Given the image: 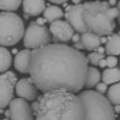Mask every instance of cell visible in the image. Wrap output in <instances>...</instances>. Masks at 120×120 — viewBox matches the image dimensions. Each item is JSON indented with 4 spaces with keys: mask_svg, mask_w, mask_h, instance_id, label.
Listing matches in <instances>:
<instances>
[{
    "mask_svg": "<svg viewBox=\"0 0 120 120\" xmlns=\"http://www.w3.org/2000/svg\"><path fill=\"white\" fill-rule=\"evenodd\" d=\"M89 71L88 58L75 47L53 43L34 49L30 60V78L43 93H81Z\"/></svg>",
    "mask_w": 120,
    "mask_h": 120,
    "instance_id": "cell-1",
    "label": "cell"
},
{
    "mask_svg": "<svg viewBox=\"0 0 120 120\" xmlns=\"http://www.w3.org/2000/svg\"><path fill=\"white\" fill-rule=\"evenodd\" d=\"M31 107L35 120H84L82 100L70 91L43 93Z\"/></svg>",
    "mask_w": 120,
    "mask_h": 120,
    "instance_id": "cell-2",
    "label": "cell"
},
{
    "mask_svg": "<svg viewBox=\"0 0 120 120\" xmlns=\"http://www.w3.org/2000/svg\"><path fill=\"white\" fill-rule=\"evenodd\" d=\"M116 17H119V8L111 7L108 1L83 3V22L89 33L101 37L113 35Z\"/></svg>",
    "mask_w": 120,
    "mask_h": 120,
    "instance_id": "cell-3",
    "label": "cell"
},
{
    "mask_svg": "<svg viewBox=\"0 0 120 120\" xmlns=\"http://www.w3.org/2000/svg\"><path fill=\"white\" fill-rule=\"evenodd\" d=\"M84 106V120H115V112L109 100L94 90L78 94Z\"/></svg>",
    "mask_w": 120,
    "mask_h": 120,
    "instance_id": "cell-4",
    "label": "cell"
},
{
    "mask_svg": "<svg viewBox=\"0 0 120 120\" xmlns=\"http://www.w3.org/2000/svg\"><path fill=\"white\" fill-rule=\"evenodd\" d=\"M24 22L17 13L1 12L0 15V45L15 46L24 37Z\"/></svg>",
    "mask_w": 120,
    "mask_h": 120,
    "instance_id": "cell-5",
    "label": "cell"
},
{
    "mask_svg": "<svg viewBox=\"0 0 120 120\" xmlns=\"http://www.w3.org/2000/svg\"><path fill=\"white\" fill-rule=\"evenodd\" d=\"M23 45L26 49H38L51 45V31L45 25L31 22L25 29Z\"/></svg>",
    "mask_w": 120,
    "mask_h": 120,
    "instance_id": "cell-6",
    "label": "cell"
},
{
    "mask_svg": "<svg viewBox=\"0 0 120 120\" xmlns=\"http://www.w3.org/2000/svg\"><path fill=\"white\" fill-rule=\"evenodd\" d=\"M17 83V77L12 71L4 72L0 76V106L3 109L12 102L15 86Z\"/></svg>",
    "mask_w": 120,
    "mask_h": 120,
    "instance_id": "cell-7",
    "label": "cell"
},
{
    "mask_svg": "<svg viewBox=\"0 0 120 120\" xmlns=\"http://www.w3.org/2000/svg\"><path fill=\"white\" fill-rule=\"evenodd\" d=\"M10 120H34L33 107L23 98H13L8 106Z\"/></svg>",
    "mask_w": 120,
    "mask_h": 120,
    "instance_id": "cell-8",
    "label": "cell"
},
{
    "mask_svg": "<svg viewBox=\"0 0 120 120\" xmlns=\"http://www.w3.org/2000/svg\"><path fill=\"white\" fill-rule=\"evenodd\" d=\"M65 18L66 21L72 25L75 31L78 34H84L88 33V29L83 22V4L78 5H71L65 10Z\"/></svg>",
    "mask_w": 120,
    "mask_h": 120,
    "instance_id": "cell-9",
    "label": "cell"
},
{
    "mask_svg": "<svg viewBox=\"0 0 120 120\" xmlns=\"http://www.w3.org/2000/svg\"><path fill=\"white\" fill-rule=\"evenodd\" d=\"M49 31L53 35L55 43L68 42L75 35V29L67 21H56L49 25Z\"/></svg>",
    "mask_w": 120,
    "mask_h": 120,
    "instance_id": "cell-10",
    "label": "cell"
},
{
    "mask_svg": "<svg viewBox=\"0 0 120 120\" xmlns=\"http://www.w3.org/2000/svg\"><path fill=\"white\" fill-rule=\"evenodd\" d=\"M37 90L38 89L31 78L19 79L16 85V94L19 98H23L25 101H34L37 97Z\"/></svg>",
    "mask_w": 120,
    "mask_h": 120,
    "instance_id": "cell-11",
    "label": "cell"
},
{
    "mask_svg": "<svg viewBox=\"0 0 120 120\" xmlns=\"http://www.w3.org/2000/svg\"><path fill=\"white\" fill-rule=\"evenodd\" d=\"M31 53L33 51L30 49H23L19 51L18 54L15 55V68L21 73H29L30 71V60H31Z\"/></svg>",
    "mask_w": 120,
    "mask_h": 120,
    "instance_id": "cell-12",
    "label": "cell"
},
{
    "mask_svg": "<svg viewBox=\"0 0 120 120\" xmlns=\"http://www.w3.org/2000/svg\"><path fill=\"white\" fill-rule=\"evenodd\" d=\"M45 0H23V11L28 16L37 17L45 12Z\"/></svg>",
    "mask_w": 120,
    "mask_h": 120,
    "instance_id": "cell-13",
    "label": "cell"
},
{
    "mask_svg": "<svg viewBox=\"0 0 120 120\" xmlns=\"http://www.w3.org/2000/svg\"><path fill=\"white\" fill-rule=\"evenodd\" d=\"M81 41L83 43V47L86 51H95L100 47V45L102 43V37L100 35H96V34H93V33H84L81 35Z\"/></svg>",
    "mask_w": 120,
    "mask_h": 120,
    "instance_id": "cell-14",
    "label": "cell"
},
{
    "mask_svg": "<svg viewBox=\"0 0 120 120\" xmlns=\"http://www.w3.org/2000/svg\"><path fill=\"white\" fill-rule=\"evenodd\" d=\"M105 49L108 56L119 55L120 54V34H113L111 36H108Z\"/></svg>",
    "mask_w": 120,
    "mask_h": 120,
    "instance_id": "cell-15",
    "label": "cell"
},
{
    "mask_svg": "<svg viewBox=\"0 0 120 120\" xmlns=\"http://www.w3.org/2000/svg\"><path fill=\"white\" fill-rule=\"evenodd\" d=\"M63 16H65V12H63V10L59 6H55V5L47 6L45 12H43V18L51 24L56 22V21H61Z\"/></svg>",
    "mask_w": 120,
    "mask_h": 120,
    "instance_id": "cell-16",
    "label": "cell"
},
{
    "mask_svg": "<svg viewBox=\"0 0 120 120\" xmlns=\"http://www.w3.org/2000/svg\"><path fill=\"white\" fill-rule=\"evenodd\" d=\"M102 82L108 84H116L120 82V68H106L102 72Z\"/></svg>",
    "mask_w": 120,
    "mask_h": 120,
    "instance_id": "cell-17",
    "label": "cell"
},
{
    "mask_svg": "<svg viewBox=\"0 0 120 120\" xmlns=\"http://www.w3.org/2000/svg\"><path fill=\"white\" fill-rule=\"evenodd\" d=\"M11 64H12L11 53L5 47H1L0 48V71H1V73L7 72Z\"/></svg>",
    "mask_w": 120,
    "mask_h": 120,
    "instance_id": "cell-18",
    "label": "cell"
},
{
    "mask_svg": "<svg viewBox=\"0 0 120 120\" xmlns=\"http://www.w3.org/2000/svg\"><path fill=\"white\" fill-rule=\"evenodd\" d=\"M100 81H101V73L96 67H89L88 76H86V81H85V88L90 89L93 86H96Z\"/></svg>",
    "mask_w": 120,
    "mask_h": 120,
    "instance_id": "cell-19",
    "label": "cell"
},
{
    "mask_svg": "<svg viewBox=\"0 0 120 120\" xmlns=\"http://www.w3.org/2000/svg\"><path fill=\"white\" fill-rule=\"evenodd\" d=\"M107 98L114 106H120V82L113 84L107 91Z\"/></svg>",
    "mask_w": 120,
    "mask_h": 120,
    "instance_id": "cell-20",
    "label": "cell"
},
{
    "mask_svg": "<svg viewBox=\"0 0 120 120\" xmlns=\"http://www.w3.org/2000/svg\"><path fill=\"white\" fill-rule=\"evenodd\" d=\"M21 4H23L22 0H0V8L4 12H12L16 11Z\"/></svg>",
    "mask_w": 120,
    "mask_h": 120,
    "instance_id": "cell-21",
    "label": "cell"
},
{
    "mask_svg": "<svg viewBox=\"0 0 120 120\" xmlns=\"http://www.w3.org/2000/svg\"><path fill=\"white\" fill-rule=\"evenodd\" d=\"M86 58H88V61H89L90 64L94 65V66H96V65H100L101 60L105 59V54L98 53V52H91V53L88 54Z\"/></svg>",
    "mask_w": 120,
    "mask_h": 120,
    "instance_id": "cell-22",
    "label": "cell"
},
{
    "mask_svg": "<svg viewBox=\"0 0 120 120\" xmlns=\"http://www.w3.org/2000/svg\"><path fill=\"white\" fill-rule=\"evenodd\" d=\"M106 63H107L108 68H113V67H116V65H118V59L115 56H107Z\"/></svg>",
    "mask_w": 120,
    "mask_h": 120,
    "instance_id": "cell-23",
    "label": "cell"
},
{
    "mask_svg": "<svg viewBox=\"0 0 120 120\" xmlns=\"http://www.w3.org/2000/svg\"><path fill=\"white\" fill-rule=\"evenodd\" d=\"M96 91H98L100 94H103V93H107L108 91V89H107V84L106 83H98L96 85Z\"/></svg>",
    "mask_w": 120,
    "mask_h": 120,
    "instance_id": "cell-24",
    "label": "cell"
},
{
    "mask_svg": "<svg viewBox=\"0 0 120 120\" xmlns=\"http://www.w3.org/2000/svg\"><path fill=\"white\" fill-rule=\"evenodd\" d=\"M73 47H75L76 49H78V51H82V49H84L82 41H81V42H77V43H73Z\"/></svg>",
    "mask_w": 120,
    "mask_h": 120,
    "instance_id": "cell-25",
    "label": "cell"
},
{
    "mask_svg": "<svg viewBox=\"0 0 120 120\" xmlns=\"http://www.w3.org/2000/svg\"><path fill=\"white\" fill-rule=\"evenodd\" d=\"M72 41H73V43L81 42V35H79V34H75L73 37H72Z\"/></svg>",
    "mask_w": 120,
    "mask_h": 120,
    "instance_id": "cell-26",
    "label": "cell"
},
{
    "mask_svg": "<svg viewBox=\"0 0 120 120\" xmlns=\"http://www.w3.org/2000/svg\"><path fill=\"white\" fill-rule=\"evenodd\" d=\"M48 1H51L53 4H65L66 1H68V0H48Z\"/></svg>",
    "mask_w": 120,
    "mask_h": 120,
    "instance_id": "cell-27",
    "label": "cell"
},
{
    "mask_svg": "<svg viewBox=\"0 0 120 120\" xmlns=\"http://www.w3.org/2000/svg\"><path fill=\"white\" fill-rule=\"evenodd\" d=\"M45 22H46L45 18H37V21H36V23L40 25H45Z\"/></svg>",
    "mask_w": 120,
    "mask_h": 120,
    "instance_id": "cell-28",
    "label": "cell"
},
{
    "mask_svg": "<svg viewBox=\"0 0 120 120\" xmlns=\"http://www.w3.org/2000/svg\"><path fill=\"white\" fill-rule=\"evenodd\" d=\"M98 66H101V67H107V63H106V58L103 60H101V63H100Z\"/></svg>",
    "mask_w": 120,
    "mask_h": 120,
    "instance_id": "cell-29",
    "label": "cell"
},
{
    "mask_svg": "<svg viewBox=\"0 0 120 120\" xmlns=\"http://www.w3.org/2000/svg\"><path fill=\"white\" fill-rule=\"evenodd\" d=\"M96 52H98V53H102V54H103V53L106 52V49H105V48H102V47H98V48L96 49Z\"/></svg>",
    "mask_w": 120,
    "mask_h": 120,
    "instance_id": "cell-30",
    "label": "cell"
},
{
    "mask_svg": "<svg viewBox=\"0 0 120 120\" xmlns=\"http://www.w3.org/2000/svg\"><path fill=\"white\" fill-rule=\"evenodd\" d=\"M114 112L115 113H120V106H115L114 107Z\"/></svg>",
    "mask_w": 120,
    "mask_h": 120,
    "instance_id": "cell-31",
    "label": "cell"
},
{
    "mask_svg": "<svg viewBox=\"0 0 120 120\" xmlns=\"http://www.w3.org/2000/svg\"><path fill=\"white\" fill-rule=\"evenodd\" d=\"M115 3H116V1H115V0H109V1H108V4H109V5H111V6H113V5H115Z\"/></svg>",
    "mask_w": 120,
    "mask_h": 120,
    "instance_id": "cell-32",
    "label": "cell"
},
{
    "mask_svg": "<svg viewBox=\"0 0 120 120\" xmlns=\"http://www.w3.org/2000/svg\"><path fill=\"white\" fill-rule=\"evenodd\" d=\"M118 8H119V17H118V19H119V22H120V1L118 3V6H116Z\"/></svg>",
    "mask_w": 120,
    "mask_h": 120,
    "instance_id": "cell-33",
    "label": "cell"
},
{
    "mask_svg": "<svg viewBox=\"0 0 120 120\" xmlns=\"http://www.w3.org/2000/svg\"><path fill=\"white\" fill-rule=\"evenodd\" d=\"M72 3H75V5H78L81 3V0H72Z\"/></svg>",
    "mask_w": 120,
    "mask_h": 120,
    "instance_id": "cell-34",
    "label": "cell"
},
{
    "mask_svg": "<svg viewBox=\"0 0 120 120\" xmlns=\"http://www.w3.org/2000/svg\"><path fill=\"white\" fill-rule=\"evenodd\" d=\"M3 120H10V119H7V118H5V119H3Z\"/></svg>",
    "mask_w": 120,
    "mask_h": 120,
    "instance_id": "cell-35",
    "label": "cell"
}]
</instances>
